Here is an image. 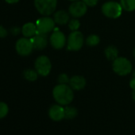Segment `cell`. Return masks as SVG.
Segmentation results:
<instances>
[{"instance_id":"6da1fadb","label":"cell","mask_w":135,"mask_h":135,"mask_svg":"<svg viewBox=\"0 0 135 135\" xmlns=\"http://www.w3.org/2000/svg\"><path fill=\"white\" fill-rule=\"evenodd\" d=\"M69 84H58L52 90V96L55 101L62 106H68L73 101L74 92Z\"/></svg>"},{"instance_id":"7a4b0ae2","label":"cell","mask_w":135,"mask_h":135,"mask_svg":"<svg viewBox=\"0 0 135 135\" xmlns=\"http://www.w3.org/2000/svg\"><path fill=\"white\" fill-rule=\"evenodd\" d=\"M112 69L117 75L125 76L133 72V66L127 58L118 56L112 63Z\"/></svg>"},{"instance_id":"3957f363","label":"cell","mask_w":135,"mask_h":135,"mask_svg":"<svg viewBox=\"0 0 135 135\" xmlns=\"http://www.w3.org/2000/svg\"><path fill=\"white\" fill-rule=\"evenodd\" d=\"M102 13L108 18L115 19L119 18L122 14V7L119 3L109 1L105 3L101 8Z\"/></svg>"},{"instance_id":"277c9868","label":"cell","mask_w":135,"mask_h":135,"mask_svg":"<svg viewBox=\"0 0 135 135\" xmlns=\"http://www.w3.org/2000/svg\"><path fill=\"white\" fill-rule=\"evenodd\" d=\"M57 0H34L37 11L43 16H49L56 11Z\"/></svg>"},{"instance_id":"5b68a950","label":"cell","mask_w":135,"mask_h":135,"mask_svg":"<svg viewBox=\"0 0 135 135\" xmlns=\"http://www.w3.org/2000/svg\"><path fill=\"white\" fill-rule=\"evenodd\" d=\"M84 37L83 33L79 31H73L67 39V49L69 51H79L84 45Z\"/></svg>"},{"instance_id":"8992f818","label":"cell","mask_w":135,"mask_h":135,"mask_svg":"<svg viewBox=\"0 0 135 135\" xmlns=\"http://www.w3.org/2000/svg\"><path fill=\"white\" fill-rule=\"evenodd\" d=\"M35 70L41 76H47L52 69V63L46 56H40L35 60Z\"/></svg>"},{"instance_id":"52a82bcc","label":"cell","mask_w":135,"mask_h":135,"mask_svg":"<svg viewBox=\"0 0 135 135\" xmlns=\"http://www.w3.org/2000/svg\"><path fill=\"white\" fill-rule=\"evenodd\" d=\"M55 22L52 18L49 16H44L39 18L36 22L37 31V33L47 35L49 33L52 32L55 29Z\"/></svg>"},{"instance_id":"ba28073f","label":"cell","mask_w":135,"mask_h":135,"mask_svg":"<svg viewBox=\"0 0 135 135\" xmlns=\"http://www.w3.org/2000/svg\"><path fill=\"white\" fill-rule=\"evenodd\" d=\"M15 49L19 55L22 56H26L31 54L33 49V46L30 39H28L27 37H22L17 41Z\"/></svg>"},{"instance_id":"9c48e42d","label":"cell","mask_w":135,"mask_h":135,"mask_svg":"<svg viewBox=\"0 0 135 135\" xmlns=\"http://www.w3.org/2000/svg\"><path fill=\"white\" fill-rule=\"evenodd\" d=\"M88 11V6L82 1V0H78V1L73 2L72 4L69 7V15L75 18H81L86 15Z\"/></svg>"},{"instance_id":"30bf717a","label":"cell","mask_w":135,"mask_h":135,"mask_svg":"<svg viewBox=\"0 0 135 135\" xmlns=\"http://www.w3.org/2000/svg\"><path fill=\"white\" fill-rule=\"evenodd\" d=\"M50 44L55 49H61L67 44V39L65 35L60 31L57 28H55L49 39Z\"/></svg>"},{"instance_id":"8fae6325","label":"cell","mask_w":135,"mask_h":135,"mask_svg":"<svg viewBox=\"0 0 135 135\" xmlns=\"http://www.w3.org/2000/svg\"><path fill=\"white\" fill-rule=\"evenodd\" d=\"M49 118L55 122H60L64 118V107L60 104H54L49 109Z\"/></svg>"},{"instance_id":"7c38bea8","label":"cell","mask_w":135,"mask_h":135,"mask_svg":"<svg viewBox=\"0 0 135 135\" xmlns=\"http://www.w3.org/2000/svg\"><path fill=\"white\" fill-rule=\"evenodd\" d=\"M30 40L32 41L34 49H37V50L44 49L45 48H46L48 45V39L45 34L37 33L35 36L31 37Z\"/></svg>"},{"instance_id":"4fadbf2b","label":"cell","mask_w":135,"mask_h":135,"mask_svg":"<svg viewBox=\"0 0 135 135\" xmlns=\"http://www.w3.org/2000/svg\"><path fill=\"white\" fill-rule=\"evenodd\" d=\"M87 81L85 78L82 76H73L70 78L69 86L74 91H81L86 86Z\"/></svg>"},{"instance_id":"5bb4252c","label":"cell","mask_w":135,"mask_h":135,"mask_svg":"<svg viewBox=\"0 0 135 135\" xmlns=\"http://www.w3.org/2000/svg\"><path fill=\"white\" fill-rule=\"evenodd\" d=\"M53 20L56 24L58 25H65L69 23L70 20V15L69 12L64 11H58L53 15Z\"/></svg>"},{"instance_id":"9a60e30c","label":"cell","mask_w":135,"mask_h":135,"mask_svg":"<svg viewBox=\"0 0 135 135\" xmlns=\"http://www.w3.org/2000/svg\"><path fill=\"white\" fill-rule=\"evenodd\" d=\"M22 33L25 37H33L37 33L36 24L33 22H28L22 26Z\"/></svg>"},{"instance_id":"2e32d148","label":"cell","mask_w":135,"mask_h":135,"mask_svg":"<svg viewBox=\"0 0 135 135\" xmlns=\"http://www.w3.org/2000/svg\"><path fill=\"white\" fill-rule=\"evenodd\" d=\"M104 54L108 60L114 61L117 57H118V50L114 45H108L104 50Z\"/></svg>"},{"instance_id":"e0dca14e","label":"cell","mask_w":135,"mask_h":135,"mask_svg":"<svg viewBox=\"0 0 135 135\" xmlns=\"http://www.w3.org/2000/svg\"><path fill=\"white\" fill-rule=\"evenodd\" d=\"M78 115V110L73 107L68 105L64 107V118L67 120L74 119Z\"/></svg>"},{"instance_id":"ac0fdd59","label":"cell","mask_w":135,"mask_h":135,"mask_svg":"<svg viewBox=\"0 0 135 135\" xmlns=\"http://www.w3.org/2000/svg\"><path fill=\"white\" fill-rule=\"evenodd\" d=\"M120 4L126 11L131 12L135 11V0H120Z\"/></svg>"},{"instance_id":"d6986e66","label":"cell","mask_w":135,"mask_h":135,"mask_svg":"<svg viewBox=\"0 0 135 135\" xmlns=\"http://www.w3.org/2000/svg\"><path fill=\"white\" fill-rule=\"evenodd\" d=\"M38 73L36 70L33 69H26L24 71L23 76L25 77L26 80H29V81H35L37 80V77H38Z\"/></svg>"},{"instance_id":"ffe728a7","label":"cell","mask_w":135,"mask_h":135,"mask_svg":"<svg viewBox=\"0 0 135 135\" xmlns=\"http://www.w3.org/2000/svg\"><path fill=\"white\" fill-rule=\"evenodd\" d=\"M100 42V38L96 34H91L86 38V44L88 46L94 47L97 46Z\"/></svg>"},{"instance_id":"44dd1931","label":"cell","mask_w":135,"mask_h":135,"mask_svg":"<svg viewBox=\"0 0 135 135\" xmlns=\"http://www.w3.org/2000/svg\"><path fill=\"white\" fill-rule=\"evenodd\" d=\"M68 26L69 29L73 32V31H76L80 29V22L77 18H73L69 20V23H68Z\"/></svg>"},{"instance_id":"7402d4cb","label":"cell","mask_w":135,"mask_h":135,"mask_svg":"<svg viewBox=\"0 0 135 135\" xmlns=\"http://www.w3.org/2000/svg\"><path fill=\"white\" fill-rule=\"evenodd\" d=\"M8 111L9 108L7 104L3 102H0V119L6 117L8 114Z\"/></svg>"},{"instance_id":"603a6c76","label":"cell","mask_w":135,"mask_h":135,"mask_svg":"<svg viewBox=\"0 0 135 135\" xmlns=\"http://www.w3.org/2000/svg\"><path fill=\"white\" fill-rule=\"evenodd\" d=\"M70 81V78L66 73H61L59 75L57 78V82L60 84H69Z\"/></svg>"},{"instance_id":"cb8c5ba5","label":"cell","mask_w":135,"mask_h":135,"mask_svg":"<svg viewBox=\"0 0 135 135\" xmlns=\"http://www.w3.org/2000/svg\"><path fill=\"white\" fill-rule=\"evenodd\" d=\"M82 1L88 6L90 7H95L97 3L99 0H82Z\"/></svg>"},{"instance_id":"d4e9b609","label":"cell","mask_w":135,"mask_h":135,"mask_svg":"<svg viewBox=\"0 0 135 135\" xmlns=\"http://www.w3.org/2000/svg\"><path fill=\"white\" fill-rule=\"evenodd\" d=\"M7 30L3 26H0V38H4L7 36Z\"/></svg>"},{"instance_id":"484cf974","label":"cell","mask_w":135,"mask_h":135,"mask_svg":"<svg viewBox=\"0 0 135 135\" xmlns=\"http://www.w3.org/2000/svg\"><path fill=\"white\" fill-rule=\"evenodd\" d=\"M11 32L14 35H17L20 33V29L19 28H17V27H14L11 29Z\"/></svg>"},{"instance_id":"4316f807","label":"cell","mask_w":135,"mask_h":135,"mask_svg":"<svg viewBox=\"0 0 135 135\" xmlns=\"http://www.w3.org/2000/svg\"><path fill=\"white\" fill-rule=\"evenodd\" d=\"M5 1H6L7 3L14 4V3H17L18 2H19V1H20V0H5Z\"/></svg>"},{"instance_id":"83f0119b","label":"cell","mask_w":135,"mask_h":135,"mask_svg":"<svg viewBox=\"0 0 135 135\" xmlns=\"http://www.w3.org/2000/svg\"><path fill=\"white\" fill-rule=\"evenodd\" d=\"M132 99L135 102V89H133L132 91Z\"/></svg>"},{"instance_id":"f1b7e54d","label":"cell","mask_w":135,"mask_h":135,"mask_svg":"<svg viewBox=\"0 0 135 135\" xmlns=\"http://www.w3.org/2000/svg\"><path fill=\"white\" fill-rule=\"evenodd\" d=\"M131 79L133 80H135V69L132 73V77H131Z\"/></svg>"},{"instance_id":"f546056e","label":"cell","mask_w":135,"mask_h":135,"mask_svg":"<svg viewBox=\"0 0 135 135\" xmlns=\"http://www.w3.org/2000/svg\"><path fill=\"white\" fill-rule=\"evenodd\" d=\"M133 56H134V58H135V49H134V50H133Z\"/></svg>"},{"instance_id":"4dcf8cb0","label":"cell","mask_w":135,"mask_h":135,"mask_svg":"<svg viewBox=\"0 0 135 135\" xmlns=\"http://www.w3.org/2000/svg\"><path fill=\"white\" fill-rule=\"evenodd\" d=\"M71 2H75V1H78V0H69Z\"/></svg>"}]
</instances>
